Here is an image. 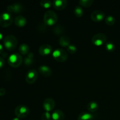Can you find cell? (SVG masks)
I'll list each match as a JSON object with an SVG mask.
<instances>
[{
	"mask_svg": "<svg viewBox=\"0 0 120 120\" xmlns=\"http://www.w3.org/2000/svg\"><path fill=\"white\" fill-rule=\"evenodd\" d=\"M5 48L9 51H12L16 48L18 44V41L14 35H8L4 38L3 41Z\"/></svg>",
	"mask_w": 120,
	"mask_h": 120,
	"instance_id": "obj_1",
	"label": "cell"
},
{
	"mask_svg": "<svg viewBox=\"0 0 120 120\" xmlns=\"http://www.w3.org/2000/svg\"><path fill=\"white\" fill-rule=\"evenodd\" d=\"M43 21L44 23L47 25H54L57 21V16L56 13L53 11H47L44 14Z\"/></svg>",
	"mask_w": 120,
	"mask_h": 120,
	"instance_id": "obj_2",
	"label": "cell"
},
{
	"mask_svg": "<svg viewBox=\"0 0 120 120\" xmlns=\"http://www.w3.org/2000/svg\"><path fill=\"white\" fill-rule=\"evenodd\" d=\"M23 62L22 57L19 53H13L9 56L8 59V63L12 68H18L20 66Z\"/></svg>",
	"mask_w": 120,
	"mask_h": 120,
	"instance_id": "obj_3",
	"label": "cell"
},
{
	"mask_svg": "<svg viewBox=\"0 0 120 120\" xmlns=\"http://www.w3.org/2000/svg\"><path fill=\"white\" fill-rule=\"evenodd\" d=\"M13 17L9 12H3L0 15V26L3 28H7L12 24Z\"/></svg>",
	"mask_w": 120,
	"mask_h": 120,
	"instance_id": "obj_4",
	"label": "cell"
},
{
	"mask_svg": "<svg viewBox=\"0 0 120 120\" xmlns=\"http://www.w3.org/2000/svg\"><path fill=\"white\" fill-rule=\"evenodd\" d=\"M52 56L56 61L59 62H64L67 60L68 55L66 52L62 49H57L52 53Z\"/></svg>",
	"mask_w": 120,
	"mask_h": 120,
	"instance_id": "obj_5",
	"label": "cell"
},
{
	"mask_svg": "<svg viewBox=\"0 0 120 120\" xmlns=\"http://www.w3.org/2000/svg\"><path fill=\"white\" fill-rule=\"evenodd\" d=\"M107 41V36L105 34L98 33L94 35L91 39V42L96 46H100L105 43Z\"/></svg>",
	"mask_w": 120,
	"mask_h": 120,
	"instance_id": "obj_6",
	"label": "cell"
},
{
	"mask_svg": "<svg viewBox=\"0 0 120 120\" xmlns=\"http://www.w3.org/2000/svg\"><path fill=\"white\" fill-rule=\"evenodd\" d=\"M15 114L16 117L19 118H23L26 117L29 114V109L28 107L23 105H18L15 110Z\"/></svg>",
	"mask_w": 120,
	"mask_h": 120,
	"instance_id": "obj_7",
	"label": "cell"
},
{
	"mask_svg": "<svg viewBox=\"0 0 120 120\" xmlns=\"http://www.w3.org/2000/svg\"><path fill=\"white\" fill-rule=\"evenodd\" d=\"M38 72L35 69H31L27 72L26 76V82L28 84H31L35 83L38 79Z\"/></svg>",
	"mask_w": 120,
	"mask_h": 120,
	"instance_id": "obj_8",
	"label": "cell"
},
{
	"mask_svg": "<svg viewBox=\"0 0 120 120\" xmlns=\"http://www.w3.org/2000/svg\"><path fill=\"white\" fill-rule=\"evenodd\" d=\"M43 107L45 110L48 112L52 111L55 107V102L52 98H47L43 101Z\"/></svg>",
	"mask_w": 120,
	"mask_h": 120,
	"instance_id": "obj_9",
	"label": "cell"
},
{
	"mask_svg": "<svg viewBox=\"0 0 120 120\" xmlns=\"http://www.w3.org/2000/svg\"><path fill=\"white\" fill-rule=\"evenodd\" d=\"M7 11L9 13H15L18 14L23 11V7L21 4L18 3L12 4L7 7Z\"/></svg>",
	"mask_w": 120,
	"mask_h": 120,
	"instance_id": "obj_10",
	"label": "cell"
},
{
	"mask_svg": "<svg viewBox=\"0 0 120 120\" xmlns=\"http://www.w3.org/2000/svg\"><path fill=\"white\" fill-rule=\"evenodd\" d=\"M104 16H105V14L104 12L100 10L94 11L91 14V19L96 22L101 21L104 18Z\"/></svg>",
	"mask_w": 120,
	"mask_h": 120,
	"instance_id": "obj_11",
	"label": "cell"
},
{
	"mask_svg": "<svg viewBox=\"0 0 120 120\" xmlns=\"http://www.w3.org/2000/svg\"><path fill=\"white\" fill-rule=\"evenodd\" d=\"M52 51V48L50 45L48 44H45L41 46L39 48V53L43 56H48Z\"/></svg>",
	"mask_w": 120,
	"mask_h": 120,
	"instance_id": "obj_12",
	"label": "cell"
},
{
	"mask_svg": "<svg viewBox=\"0 0 120 120\" xmlns=\"http://www.w3.org/2000/svg\"><path fill=\"white\" fill-rule=\"evenodd\" d=\"M68 1L66 0H55L53 2L54 8L57 10H63L66 7Z\"/></svg>",
	"mask_w": 120,
	"mask_h": 120,
	"instance_id": "obj_13",
	"label": "cell"
},
{
	"mask_svg": "<svg viewBox=\"0 0 120 120\" xmlns=\"http://www.w3.org/2000/svg\"><path fill=\"white\" fill-rule=\"evenodd\" d=\"M39 71L42 76L45 77H49L52 75V70L49 67L46 65H42L39 68Z\"/></svg>",
	"mask_w": 120,
	"mask_h": 120,
	"instance_id": "obj_14",
	"label": "cell"
},
{
	"mask_svg": "<svg viewBox=\"0 0 120 120\" xmlns=\"http://www.w3.org/2000/svg\"><path fill=\"white\" fill-rule=\"evenodd\" d=\"M15 24L18 27H23L26 24V19L24 16L22 15H18L14 20Z\"/></svg>",
	"mask_w": 120,
	"mask_h": 120,
	"instance_id": "obj_15",
	"label": "cell"
},
{
	"mask_svg": "<svg viewBox=\"0 0 120 120\" xmlns=\"http://www.w3.org/2000/svg\"><path fill=\"white\" fill-rule=\"evenodd\" d=\"M64 118V113L61 110H56L52 114V119L53 120H63Z\"/></svg>",
	"mask_w": 120,
	"mask_h": 120,
	"instance_id": "obj_16",
	"label": "cell"
},
{
	"mask_svg": "<svg viewBox=\"0 0 120 120\" xmlns=\"http://www.w3.org/2000/svg\"><path fill=\"white\" fill-rule=\"evenodd\" d=\"M70 40L66 35H63L59 39V44L62 47H68L70 45Z\"/></svg>",
	"mask_w": 120,
	"mask_h": 120,
	"instance_id": "obj_17",
	"label": "cell"
},
{
	"mask_svg": "<svg viewBox=\"0 0 120 120\" xmlns=\"http://www.w3.org/2000/svg\"><path fill=\"white\" fill-rule=\"evenodd\" d=\"M93 116L90 112H83L80 114L77 120H93Z\"/></svg>",
	"mask_w": 120,
	"mask_h": 120,
	"instance_id": "obj_18",
	"label": "cell"
},
{
	"mask_svg": "<svg viewBox=\"0 0 120 120\" xmlns=\"http://www.w3.org/2000/svg\"><path fill=\"white\" fill-rule=\"evenodd\" d=\"M18 50L20 54L22 55H26L29 53V47L27 44L23 43L19 46Z\"/></svg>",
	"mask_w": 120,
	"mask_h": 120,
	"instance_id": "obj_19",
	"label": "cell"
},
{
	"mask_svg": "<svg viewBox=\"0 0 120 120\" xmlns=\"http://www.w3.org/2000/svg\"><path fill=\"white\" fill-rule=\"evenodd\" d=\"M98 105L96 102L91 101L88 104L87 109L89 112H94L98 110Z\"/></svg>",
	"mask_w": 120,
	"mask_h": 120,
	"instance_id": "obj_20",
	"label": "cell"
},
{
	"mask_svg": "<svg viewBox=\"0 0 120 120\" xmlns=\"http://www.w3.org/2000/svg\"><path fill=\"white\" fill-rule=\"evenodd\" d=\"M33 57L34 55L32 53H29L28 56L24 59V63L26 66H30L33 63Z\"/></svg>",
	"mask_w": 120,
	"mask_h": 120,
	"instance_id": "obj_21",
	"label": "cell"
},
{
	"mask_svg": "<svg viewBox=\"0 0 120 120\" xmlns=\"http://www.w3.org/2000/svg\"><path fill=\"white\" fill-rule=\"evenodd\" d=\"M53 31L55 33V34L57 35H62L63 34V32H64V29L62 26L60 25H56L55 28L53 29Z\"/></svg>",
	"mask_w": 120,
	"mask_h": 120,
	"instance_id": "obj_22",
	"label": "cell"
},
{
	"mask_svg": "<svg viewBox=\"0 0 120 120\" xmlns=\"http://www.w3.org/2000/svg\"><path fill=\"white\" fill-rule=\"evenodd\" d=\"M83 13H84V11L80 6H77L74 9V14H75V16H77V17L79 18L82 16L83 15Z\"/></svg>",
	"mask_w": 120,
	"mask_h": 120,
	"instance_id": "obj_23",
	"label": "cell"
},
{
	"mask_svg": "<svg viewBox=\"0 0 120 120\" xmlns=\"http://www.w3.org/2000/svg\"><path fill=\"white\" fill-rule=\"evenodd\" d=\"M79 3L82 7L88 8L92 5V4L93 3V1L92 0H80L79 1Z\"/></svg>",
	"mask_w": 120,
	"mask_h": 120,
	"instance_id": "obj_24",
	"label": "cell"
},
{
	"mask_svg": "<svg viewBox=\"0 0 120 120\" xmlns=\"http://www.w3.org/2000/svg\"><path fill=\"white\" fill-rule=\"evenodd\" d=\"M52 4V2L49 0H43V1H41L40 2V5H41V7L46 8V9H48V8H50Z\"/></svg>",
	"mask_w": 120,
	"mask_h": 120,
	"instance_id": "obj_25",
	"label": "cell"
},
{
	"mask_svg": "<svg viewBox=\"0 0 120 120\" xmlns=\"http://www.w3.org/2000/svg\"><path fill=\"white\" fill-rule=\"evenodd\" d=\"M105 22L106 24L108 25H113L115 23V22H116V19H115V18L112 16L109 15V16H107L105 18Z\"/></svg>",
	"mask_w": 120,
	"mask_h": 120,
	"instance_id": "obj_26",
	"label": "cell"
},
{
	"mask_svg": "<svg viewBox=\"0 0 120 120\" xmlns=\"http://www.w3.org/2000/svg\"><path fill=\"white\" fill-rule=\"evenodd\" d=\"M105 49L109 52H112L115 49V45L112 42H108L105 44Z\"/></svg>",
	"mask_w": 120,
	"mask_h": 120,
	"instance_id": "obj_27",
	"label": "cell"
},
{
	"mask_svg": "<svg viewBox=\"0 0 120 120\" xmlns=\"http://www.w3.org/2000/svg\"><path fill=\"white\" fill-rule=\"evenodd\" d=\"M67 50L70 54H74L77 52V48L73 45H70L67 47Z\"/></svg>",
	"mask_w": 120,
	"mask_h": 120,
	"instance_id": "obj_28",
	"label": "cell"
},
{
	"mask_svg": "<svg viewBox=\"0 0 120 120\" xmlns=\"http://www.w3.org/2000/svg\"><path fill=\"white\" fill-rule=\"evenodd\" d=\"M52 118V115L50 114V112L48 111H45L43 112L41 117L42 120H50Z\"/></svg>",
	"mask_w": 120,
	"mask_h": 120,
	"instance_id": "obj_29",
	"label": "cell"
},
{
	"mask_svg": "<svg viewBox=\"0 0 120 120\" xmlns=\"http://www.w3.org/2000/svg\"><path fill=\"white\" fill-rule=\"evenodd\" d=\"M5 64V60L2 57H0V69L4 67Z\"/></svg>",
	"mask_w": 120,
	"mask_h": 120,
	"instance_id": "obj_30",
	"label": "cell"
},
{
	"mask_svg": "<svg viewBox=\"0 0 120 120\" xmlns=\"http://www.w3.org/2000/svg\"><path fill=\"white\" fill-rule=\"evenodd\" d=\"M6 93V90L4 88H1L0 89V96H3Z\"/></svg>",
	"mask_w": 120,
	"mask_h": 120,
	"instance_id": "obj_31",
	"label": "cell"
},
{
	"mask_svg": "<svg viewBox=\"0 0 120 120\" xmlns=\"http://www.w3.org/2000/svg\"><path fill=\"white\" fill-rule=\"evenodd\" d=\"M3 52V46H2V45L0 43V55Z\"/></svg>",
	"mask_w": 120,
	"mask_h": 120,
	"instance_id": "obj_32",
	"label": "cell"
},
{
	"mask_svg": "<svg viewBox=\"0 0 120 120\" xmlns=\"http://www.w3.org/2000/svg\"><path fill=\"white\" fill-rule=\"evenodd\" d=\"M2 38H3V35H2V34H1V32H0V41H1V40H2Z\"/></svg>",
	"mask_w": 120,
	"mask_h": 120,
	"instance_id": "obj_33",
	"label": "cell"
},
{
	"mask_svg": "<svg viewBox=\"0 0 120 120\" xmlns=\"http://www.w3.org/2000/svg\"><path fill=\"white\" fill-rule=\"evenodd\" d=\"M12 120H19V118H18V117H15V118H13Z\"/></svg>",
	"mask_w": 120,
	"mask_h": 120,
	"instance_id": "obj_34",
	"label": "cell"
}]
</instances>
